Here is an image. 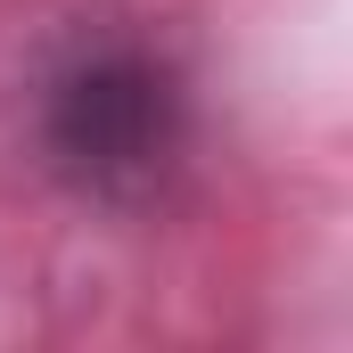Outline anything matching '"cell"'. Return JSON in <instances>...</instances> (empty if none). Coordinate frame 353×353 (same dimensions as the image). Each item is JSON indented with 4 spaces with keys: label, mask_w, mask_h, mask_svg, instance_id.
I'll return each instance as SVG.
<instances>
[{
    "label": "cell",
    "mask_w": 353,
    "mask_h": 353,
    "mask_svg": "<svg viewBox=\"0 0 353 353\" xmlns=\"http://www.w3.org/2000/svg\"><path fill=\"white\" fill-rule=\"evenodd\" d=\"M41 140H50V165L83 197L140 205L173 181L181 148H189L181 74L148 41H99L58 66V83L41 99Z\"/></svg>",
    "instance_id": "cell-1"
}]
</instances>
